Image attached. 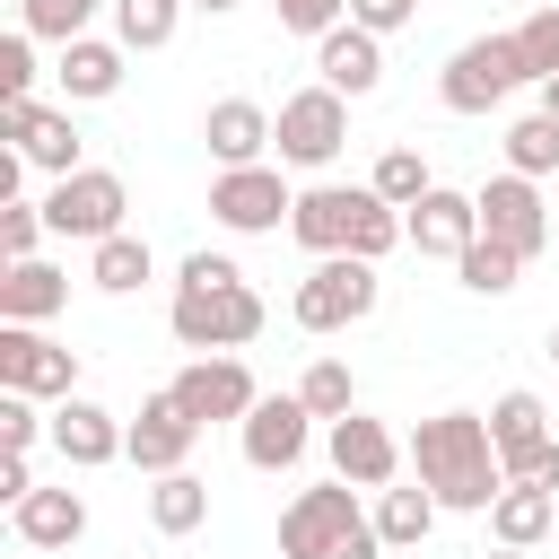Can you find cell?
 <instances>
[{
    "instance_id": "obj_30",
    "label": "cell",
    "mask_w": 559,
    "mask_h": 559,
    "mask_svg": "<svg viewBox=\"0 0 559 559\" xmlns=\"http://www.w3.org/2000/svg\"><path fill=\"white\" fill-rule=\"evenodd\" d=\"M96 9H114V0H17V26L61 52V44H79V35L96 26Z\"/></svg>"
},
{
    "instance_id": "obj_27",
    "label": "cell",
    "mask_w": 559,
    "mask_h": 559,
    "mask_svg": "<svg viewBox=\"0 0 559 559\" xmlns=\"http://www.w3.org/2000/svg\"><path fill=\"white\" fill-rule=\"evenodd\" d=\"M148 524H157L166 542L201 533V524H210V480H201V472H166V480H148Z\"/></svg>"
},
{
    "instance_id": "obj_28",
    "label": "cell",
    "mask_w": 559,
    "mask_h": 559,
    "mask_svg": "<svg viewBox=\"0 0 559 559\" xmlns=\"http://www.w3.org/2000/svg\"><path fill=\"white\" fill-rule=\"evenodd\" d=\"M437 515H445V507H437L419 480H411V489H376V542H384V550H419V542L437 533Z\"/></svg>"
},
{
    "instance_id": "obj_6",
    "label": "cell",
    "mask_w": 559,
    "mask_h": 559,
    "mask_svg": "<svg viewBox=\"0 0 559 559\" xmlns=\"http://www.w3.org/2000/svg\"><path fill=\"white\" fill-rule=\"evenodd\" d=\"M271 148H280V166L323 175V166L349 148V96H332L323 79L297 87V96H280V114H271Z\"/></svg>"
},
{
    "instance_id": "obj_41",
    "label": "cell",
    "mask_w": 559,
    "mask_h": 559,
    "mask_svg": "<svg viewBox=\"0 0 559 559\" xmlns=\"http://www.w3.org/2000/svg\"><path fill=\"white\" fill-rule=\"evenodd\" d=\"M524 480H533V489H559V437L533 454V472H524Z\"/></svg>"
},
{
    "instance_id": "obj_31",
    "label": "cell",
    "mask_w": 559,
    "mask_h": 559,
    "mask_svg": "<svg viewBox=\"0 0 559 559\" xmlns=\"http://www.w3.org/2000/svg\"><path fill=\"white\" fill-rule=\"evenodd\" d=\"M507 175H559V122L550 114H515L507 122Z\"/></svg>"
},
{
    "instance_id": "obj_40",
    "label": "cell",
    "mask_w": 559,
    "mask_h": 559,
    "mask_svg": "<svg viewBox=\"0 0 559 559\" xmlns=\"http://www.w3.org/2000/svg\"><path fill=\"white\" fill-rule=\"evenodd\" d=\"M419 17V0H349V26H367V35H402Z\"/></svg>"
},
{
    "instance_id": "obj_20",
    "label": "cell",
    "mask_w": 559,
    "mask_h": 559,
    "mask_svg": "<svg viewBox=\"0 0 559 559\" xmlns=\"http://www.w3.org/2000/svg\"><path fill=\"white\" fill-rule=\"evenodd\" d=\"M122 70H131V52H122L114 35H79V44L52 52V79H61L70 105H105V96L122 87Z\"/></svg>"
},
{
    "instance_id": "obj_19",
    "label": "cell",
    "mask_w": 559,
    "mask_h": 559,
    "mask_svg": "<svg viewBox=\"0 0 559 559\" xmlns=\"http://www.w3.org/2000/svg\"><path fill=\"white\" fill-rule=\"evenodd\" d=\"M314 79L332 87V96H376L384 87V35H367V26H332L323 44H314Z\"/></svg>"
},
{
    "instance_id": "obj_26",
    "label": "cell",
    "mask_w": 559,
    "mask_h": 559,
    "mask_svg": "<svg viewBox=\"0 0 559 559\" xmlns=\"http://www.w3.org/2000/svg\"><path fill=\"white\" fill-rule=\"evenodd\" d=\"M148 271H157V253H148V236H105V245H87V288H105V297H131V288H148Z\"/></svg>"
},
{
    "instance_id": "obj_43",
    "label": "cell",
    "mask_w": 559,
    "mask_h": 559,
    "mask_svg": "<svg viewBox=\"0 0 559 559\" xmlns=\"http://www.w3.org/2000/svg\"><path fill=\"white\" fill-rule=\"evenodd\" d=\"M192 9H201V17H227V9H245V0H192Z\"/></svg>"
},
{
    "instance_id": "obj_1",
    "label": "cell",
    "mask_w": 559,
    "mask_h": 559,
    "mask_svg": "<svg viewBox=\"0 0 559 559\" xmlns=\"http://www.w3.org/2000/svg\"><path fill=\"white\" fill-rule=\"evenodd\" d=\"M262 323H271V306H262V288L227 262V253H183V271H175V297H166V332L192 349V358H236L245 341H262Z\"/></svg>"
},
{
    "instance_id": "obj_13",
    "label": "cell",
    "mask_w": 559,
    "mask_h": 559,
    "mask_svg": "<svg viewBox=\"0 0 559 559\" xmlns=\"http://www.w3.org/2000/svg\"><path fill=\"white\" fill-rule=\"evenodd\" d=\"M201 428H245L253 419V402H262V384H253V367L245 358H192V367H175V384H166Z\"/></svg>"
},
{
    "instance_id": "obj_22",
    "label": "cell",
    "mask_w": 559,
    "mask_h": 559,
    "mask_svg": "<svg viewBox=\"0 0 559 559\" xmlns=\"http://www.w3.org/2000/svg\"><path fill=\"white\" fill-rule=\"evenodd\" d=\"M61 306H70V271L61 262H44V253L35 262H0V323H35L44 332Z\"/></svg>"
},
{
    "instance_id": "obj_3",
    "label": "cell",
    "mask_w": 559,
    "mask_h": 559,
    "mask_svg": "<svg viewBox=\"0 0 559 559\" xmlns=\"http://www.w3.org/2000/svg\"><path fill=\"white\" fill-rule=\"evenodd\" d=\"M288 236L332 262V253H358V262H384L393 245H411V218L393 201H376V183H306L297 210H288Z\"/></svg>"
},
{
    "instance_id": "obj_11",
    "label": "cell",
    "mask_w": 559,
    "mask_h": 559,
    "mask_svg": "<svg viewBox=\"0 0 559 559\" xmlns=\"http://www.w3.org/2000/svg\"><path fill=\"white\" fill-rule=\"evenodd\" d=\"M472 201H480V236L489 245H507L515 262H542L550 253V210H542V183L533 175H489Z\"/></svg>"
},
{
    "instance_id": "obj_2",
    "label": "cell",
    "mask_w": 559,
    "mask_h": 559,
    "mask_svg": "<svg viewBox=\"0 0 559 559\" xmlns=\"http://www.w3.org/2000/svg\"><path fill=\"white\" fill-rule=\"evenodd\" d=\"M411 472L445 515H489L507 489V463L489 445V411H437L411 428Z\"/></svg>"
},
{
    "instance_id": "obj_39",
    "label": "cell",
    "mask_w": 559,
    "mask_h": 559,
    "mask_svg": "<svg viewBox=\"0 0 559 559\" xmlns=\"http://www.w3.org/2000/svg\"><path fill=\"white\" fill-rule=\"evenodd\" d=\"M35 79H44V70H35V35L9 26V35H0V105H9V96H35Z\"/></svg>"
},
{
    "instance_id": "obj_32",
    "label": "cell",
    "mask_w": 559,
    "mask_h": 559,
    "mask_svg": "<svg viewBox=\"0 0 559 559\" xmlns=\"http://www.w3.org/2000/svg\"><path fill=\"white\" fill-rule=\"evenodd\" d=\"M367 183H376V201H393V210H419V201L437 192V175H428V157H419V148H384Z\"/></svg>"
},
{
    "instance_id": "obj_16",
    "label": "cell",
    "mask_w": 559,
    "mask_h": 559,
    "mask_svg": "<svg viewBox=\"0 0 559 559\" xmlns=\"http://www.w3.org/2000/svg\"><path fill=\"white\" fill-rule=\"evenodd\" d=\"M236 445H245V463H253V472H297V463H306V445H314V411H306L297 393H262V402H253V419L236 428Z\"/></svg>"
},
{
    "instance_id": "obj_18",
    "label": "cell",
    "mask_w": 559,
    "mask_h": 559,
    "mask_svg": "<svg viewBox=\"0 0 559 559\" xmlns=\"http://www.w3.org/2000/svg\"><path fill=\"white\" fill-rule=\"evenodd\" d=\"M411 218V253H428V262H463L472 245H480V201L472 192H454V183H437L419 210H402Z\"/></svg>"
},
{
    "instance_id": "obj_29",
    "label": "cell",
    "mask_w": 559,
    "mask_h": 559,
    "mask_svg": "<svg viewBox=\"0 0 559 559\" xmlns=\"http://www.w3.org/2000/svg\"><path fill=\"white\" fill-rule=\"evenodd\" d=\"M192 0H114V44L122 52H166Z\"/></svg>"
},
{
    "instance_id": "obj_38",
    "label": "cell",
    "mask_w": 559,
    "mask_h": 559,
    "mask_svg": "<svg viewBox=\"0 0 559 559\" xmlns=\"http://www.w3.org/2000/svg\"><path fill=\"white\" fill-rule=\"evenodd\" d=\"M271 17H280V35H306V44H323L332 26H349V0H271Z\"/></svg>"
},
{
    "instance_id": "obj_8",
    "label": "cell",
    "mask_w": 559,
    "mask_h": 559,
    "mask_svg": "<svg viewBox=\"0 0 559 559\" xmlns=\"http://www.w3.org/2000/svg\"><path fill=\"white\" fill-rule=\"evenodd\" d=\"M288 210H297L288 166H218V175H210V218H218L227 236H280Z\"/></svg>"
},
{
    "instance_id": "obj_5",
    "label": "cell",
    "mask_w": 559,
    "mask_h": 559,
    "mask_svg": "<svg viewBox=\"0 0 559 559\" xmlns=\"http://www.w3.org/2000/svg\"><path fill=\"white\" fill-rule=\"evenodd\" d=\"M515 87H533V70H524V52H515V26L454 44L445 70H437V105H445V114H498Z\"/></svg>"
},
{
    "instance_id": "obj_10",
    "label": "cell",
    "mask_w": 559,
    "mask_h": 559,
    "mask_svg": "<svg viewBox=\"0 0 559 559\" xmlns=\"http://www.w3.org/2000/svg\"><path fill=\"white\" fill-rule=\"evenodd\" d=\"M0 393L70 402V393H79V349H61V341L35 332V323H0Z\"/></svg>"
},
{
    "instance_id": "obj_37",
    "label": "cell",
    "mask_w": 559,
    "mask_h": 559,
    "mask_svg": "<svg viewBox=\"0 0 559 559\" xmlns=\"http://www.w3.org/2000/svg\"><path fill=\"white\" fill-rule=\"evenodd\" d=\"M52 437V411H35L26 393H0V454H35Z\"/></svg>"
},
{
    "instance_id": "obj_33",
    "label": "cell",
    "mask_w": 559,
    "mask_h": 559,
    "mask_svg": "<svg viewBox=\"0 0 559 559\" xmlns=\"http://www.w3.org/2000/svg\"><path fill=\"white\" fill-rule=\"evenodd\" d=\"M297 402H306V411L332 428V419H349V411H358V376H349L341 358H314V367L297 376Z\"/></svg>"
},
{
    "instance_id": "obj_14",
    "label": "cell",
    "mask_w": 559,
    "mask_h": 559,
    "mask_svg": "<svg viewBox=\"0 0 559 559\" xmlns=\"http://www.w3.org/2000/svg\"><path fill=\"white\" fill-rule=\"evenodd\" d=\"M323 454H332V480H349V489H393L402 463H411V445H402L384 419H367V411L332 419V428H323Z\"/></svg>"
},
{
    "instance_id": "obj_34",
    "label": "cell",
    "mask_w": 559,
    "mask_h": 559,
    "mask_svg": "<svg viewBox=\"0 0 559 559\" xmlns=\"http://www.w3.org/2000/svg\"><path fill=\"white\" fill-rule=\"evenodd\" d=\"M454 280H463V288H472V297H507V288H515V280H524V262H515V253H507V245H489V236H480V245H472V253H463V262H454Z\"/></svg>"
},
{
    "instance_id": "obj_25",
    "label": "cell",
    "mask_w": 559,
    "mask_h": 559,
    "mask_svg": "<svg viewBox=\"0 0 559 559\" xmlns=\"http://www.w3.org/2000/svg\"><path fill=\"white\" fill-rule=\"evenodd\" d=\"M550 524H559V489H533V480H507L498 507H489V542L498 550H533Z\"/></svg>"
},
{
    "instance_id": "obj_7",
    "label": "cell",
    "mask_w": 559,
    "mask_h": 559,
    "mask_svg": "<svg viewBox=\"0 0 559 559\" xmlns=\"http://www.w3.org/2000/svg\"><path fill=\"white\" fill-rule=\"evenodd\" d=\"M376 306H384V280H376V262H358V253L314 262V271L297 280V297H288V314H297L306 332H349V323H367Z\"/></svg>"
},
{
    "instance_id": "obj_21",
    "label": "cell",
    "mask_w": 559,
    "mask_h": 559,
    "mask_svg": "<svg viewBox=\"0 0 559 559\" xmlns=\"http://www.w3.org/2000/svg\"><path fill=\"white\" fill-rule=\"evenodd\" d=\"M201 140H210L218 166H271V114H262L253 96H218V105L201 114Z\"/></svg>"
},
{
    "instance_id": "obj_23",
    "label": "cell",
    "mask_w": 559,
    "mask_h": 559,
    "mask_svg": "<svg viewBox=\"0 0 559 559\" xmlns=\"http://www.w3.org/2000/svg\"><path fill=\"white\" fill-rule=\"evenodd\" d=\"M489 445H498V463H507V480H524L533 472V454L550 445V411H542V393H498L489 402Z\"/></svg>"
},
{
    "instance_id": "obj_12",
    "label": "cell",
    "mask_w": 559,
    "mask_h": 559,
    "mask_svg": "<svg viewBox=\"0 0 559 559\" xmlns=\"http://www.w3.org/2000/svg\"><path fill=\"white\" fill-rule=\"evenodd\" d=\"M0 140H9V148H17L35 175H52V183L87 166L79 122H70V114H52V105H35V96H9V105H0Z\"/></svg>"
},
{
    "instance_id": "obj_36",
    "label": "cell",
    "mask_w": 559,
    "mask_h": 559,
    "mask_svg": "<svg viewBox=\"0 0 559 559\" xmlns=\"http://www.w3.org/2000/svg\"><path fill=\"white\" fill-rule=\"evenodd\" d=\"M44 236H52L44 227V201H0V262H35Z\"/></svg>"
},
{
    "instance_id": "obj_4",
    "label": "cell",
    "mask_w": 559,
    "mask_h": 559,
    "mask_svg": "<svg viewBox=\"0 0 559 559\" xmlns=\"http://www.w3.org/2000/svg\"><path fill=\"white\" fill-rule=\"evenodd\" d=\"M280 559H384V542H376V515H358V489L323 480L280 507Z\"/></svg>"
},
{
    "instance_id": "obj_45",
    "label": "cell",
    "mask_w": 559,
    "mask_h": 559,
    "mask_svg": "<svg viewBox=\"0 0 559 559\" xmlns=\"http://www.w3.org/2000/svg\"><path fill=\"white\" fill-rule=\"evenodd\" d=\"M489 559H533V550H489Z\"/></svg>"
},
{
    "instance_id": "obj_15",
    "label": "cell",
    "mask_w": 559,
    "mask_h": 559,
    "mask_svg": "<svg viewBox=\"0 0 559 559\" xmlns=\"http://www.w3.org/2000/svg\"><path fill=\"white\" fill-rule=\"evenodd\" d=\"M192 445H201V419L175 393H148L140 419H131V437H122V463H140L148 480H166V472H192Z\"/></svg>"
},
{
    "instance_id": "obj_44",
    "label": "cell",
    "mask_w": 559,
    "mask_h": 559,
    "mask_svg": "<svg viewBox=\"0 0 559 559\" xmlns=\"http://www.w3.org/2000/svg\"><path fill=\"white\" fill-rule=\"evenodd\" d=\"M542 349H550V367H559V323H550V341H542Z\"/></svg>"
},
{
    "instance_id": "obj_24",
    "label": "cell",
    "mask_w": 559,
    "mask_h": 559,
    "mask_svg": "<svg viewBox=\"0 0 559 559\" xmlns=\"http://www.w3.org/2000/svg\"><path fill=\"white\" fill-rule=\"evenodd\" d=\"M9 524H17V542H26V550H70V542L87 533V498L61 480V489H35L26 507H9Z\"/></svg>"
},
{
    "instance_id": "obj_35",
    "label": "cell",
    "mask_w": 559,
    "mask_h": 559,
    "mask_svg": "<svg viewBox=\"0 0 559 559\" xmlns=\"http://www.w3.org/2000/svg\"><path fill=\"white\" fill-rule=\"evenodd\" d=\"M515 52H524L533 87H542V79H559V0H542V9L515 26Z\"/></svg>"
},
{
    "instance_id": "obj_17",
    "label": "cell",
    "mask_w": 559,
    "mask_h": 559,
    "mask_svg": "<svg viewBox=\"0 0 559 559\" xmlns=\"http://www.w3.org/2000/svg\"><path fill=\"white\" fill-rule=\"evenodd\" d=\"M122 437H131V419H114L105 402H87V393L52 402V454H61L70 472H105V463H122Z\"/></svg>"
},
{
    "instance_id": "obj_9",
    "label": "cell",
    "mask_w": 559,
    "mask_h": 559,
    "mask_svg": "<svg viewBox=\"0 0 559 559\" xmlns=\"http://www.w3.org/2000/svg\"><path fill=\"white\" fill-rule=\"evenodd\" d=\"M122 210H131V192H122L114 166H79V175H61V183L44 192V227L70 236V245H105V236H122Z\"/></svg>"
},
{
    "instance_id": "obj_42",
    "label": "cell",
    "mask_w": 559,
    "mask_h": 559,
    "mask_svg": "<svg viewBox=\"0 0 559 559\" xmlns=\"http://www.w3.org/2000/svg\"><path fill=\"white\" fill-rule=\"evenodd\" d=\"M533 114H550V122H559V79H542V87H533Z\"/></svg>"
}]
</instances>
